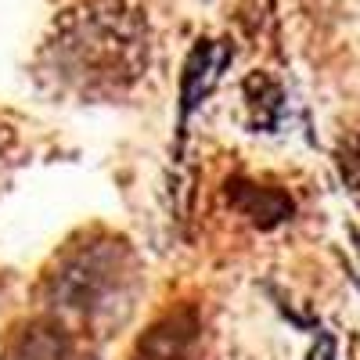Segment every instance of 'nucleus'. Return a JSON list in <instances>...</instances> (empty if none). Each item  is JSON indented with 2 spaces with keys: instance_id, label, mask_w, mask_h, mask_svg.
Here are the masks:
<instances>
[{
  "instance_id": "1",
  "label": "nucleus",
  "mask_w": 360,
  "mask_h": 360,
  "mask_svg": "<svg viewBox=\"0 0 360 360\" xmlns=\"http://www.w3.org/2000/svg\"><path fill=\"white\" fill-rule=\"evenodd\" d=\"M152 58V29L127 0H79L54 18L40 51L44 79L62 94L105 101L130 90Z\"/></svg>"
},
{
  "instance_id": "4",
  "label": "nucleus",
  "mask_w": 360,
  "mask_h": 360,
  "mask_svg": "<svg viewBox=\"0 0 360 360\" xmlns=\"http://www.w3.org/2000/svg\"><path fill=\"white\" fill-rule=\"evenodd\" d=\"M0 360H72V339L58 321L40 317L15 328V335L4 342Z\"/></svg>"
},
{
  "instance_id": "6",
  "label": "nucleus",
  "mask_w": 360,
  "mask_h": 360,
  "mask_svg": "<svg viewBox=\"0 0 360 360\" xmlns=\"http://www.w3.org/2000/svg\"><path fill=\"white\" fill-rule=\"evenodd\" d=\"M339 176L346 180L349 191H360V134H353L339 148Z\"/></svg>"
},
{
  "instance_id": "2",
  "label": "nucleus",
  "mask_w": 360,
  "mask_h": 360,
  "mask_svg": "<svg viewBox=\"0 0 360 360\" xmlns=\"http://www.w3.org/2000/svg\"><path fill=\"white\" fill-rule=\"evenodd\" d=\"M127 274V249L119 242H90L69 252L47 278V295L54 307L72 314L101 310Z\"/></svg>"
},
{
  "instance_id": "3",
  "label": "nucleus",
  "mask_w": 360,
  "mask_h": 360,
  "mask_svg": "<svg viewBox=\"0 0 360 360\" xmlns=\"http://www.w3.org/2000/svg\"><path fill=\"white\" fill-rule=\"evenodd\" d=\"M198 335V321L191 310H176L155 321L148 332L141 335L137 349L130 360H188L191 346Z\"/></svg>"
},
{
  "instance_id": "5",
  "label": "nucleus",
  "mask_w": 360,
  "mask_h": 360,
  "mask_svg": "<svg viewBox=\"0 0 360 360\" xmlns=\"http://www.w3.org/2000/svg\"><path fill=\"white\" fill-rule=\"evenodd\" d=\"M231 195V205L238 213H245L252 224H278L292 213V198L281 195L278 188H263V184H249V180H234V188L227 191Z\"/></svg>"
}]
</instances>
